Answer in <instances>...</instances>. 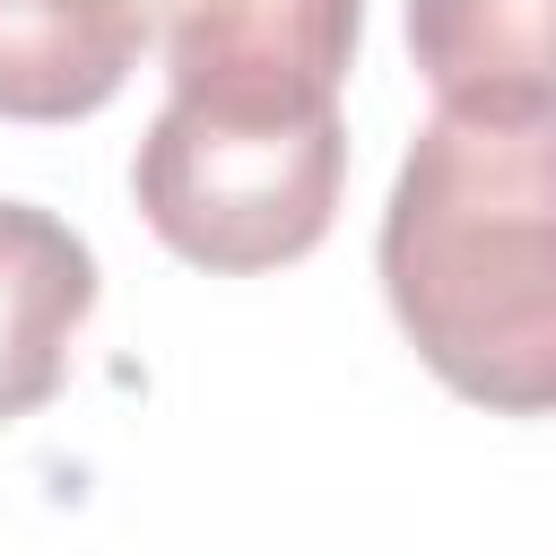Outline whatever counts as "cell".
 <instances>
[{
	"label": "cell",
	"mask_w": 556,
	"mask_h": 556,
	"mask_svg": "<svg viewBox=\"0 0 556 556\" xmlns=\"http://www.w3.org/2000/svg\"><path fill=\"white\" fill-rule=\"evenodd\" d=\"M87 313H96L87 235L35 200H0V426L35 417L70 382Z\"/></svg>",
	"instance_id": "4"
},
{
	"label": "cell",
	"mask_w": 556,
	"mask_h": 556,
	"mask_svg": "<svg viewBox=\"0 0 556 556\" xmlns=\"http://www.w3.org/2000/svg\"><path fill=\"white\" fill-rule=\"evenodd\" d=\"M408 61L443 113H556V0H408Z\"/></svg>",
	"instance_id": "6"
},
{
	"label": "cell",
	"mask_w": 556,
	"mask_h": 556,
	"mask_svg": "<svg viewBox=\"0 0 556 556\" xmlns=\"http://www.w3.org/2000/svg\"><path fill=\"white\" fill-rule=\"evenodd\" d=\"M365 0H156L165 78L217 113H321L356 61Z\"/></svg>",
	"instance_id": "3"
},
{
	"label": "cell",
	"mask_w": 556,
	"mask_h": 556,
	"mask_svg": "<svg viewBox=\"0 0 556 556\" xmlns=\"http://www.w3.org/2000/svg\"><path fill=\"white\" fill-rule=\"evenodd\" d=\"M339 182H348L339 104L217 113V104L165 96V113L148 122V139L130 156V200H139L148 235L174 261L217 269V278L304 261L339 217Z\"/></svg>",
	"instance_id": "2"
},
{
	"label": "cell",
	"mask_w": 556,
	"mask_h": 556,
	"mask_svg": "<svg viewBox=\"0 0 556 556\" xmlns=\"http://www.w3.org/2000/svg\"><path fill=\"white\" fill-rule=\"evenodd\" d=\"M417 365L486 417H556V113H434L374 243Z\"/></svg>",
	"instance_id": "1"
},
{
	"label": "cell",
	"mask_w": 556,
	"mask_h": 556,
	"mask_svg": "<svg viewBox=\"0 0 556 556\" xmlns=\"http://www.w3.org/2000/svg\"><path fill=\"white\" fill-rule=\"evenodd\" d=\"M148 35V0H0V122L104 113Z\"/></svg>",
	"instance_id": "5"
}]
</instances>
